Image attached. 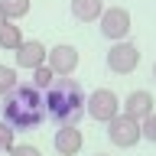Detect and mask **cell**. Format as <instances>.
Returning a JSON list of instances; mask_svg holds the SVG:
<instances>
[{
    "label": "cell",
    "instance_id": "20",
    "mask_svg": "<svg viewBox=\"0 0 156 156\" xmlns=\"http://www.w3.org/2000/svg\"><path fill=\"white\" fill-rule=\"evenodd\" d=\"M153 78H156V65H153Z\"/></svg>",
    "mask_w": 156,
    "mask_h": 156
},
{
    "label": "cell",
    "instance_id": "2",
    "mask_svg": "<svg viewBox=\"0 0 156 156\" xmlns=\"http://www.w3.org/2000/svg\"><path fill=\"white\" fill-rule=\"evenodd\" d=\"M3 124H10L13 130H36L42 120H46V111L42 107H33V104H23L13 91L3 94Z\"/></svg>",
    "mask_w": 156,
    "mask_h": 156
},
{
    "label": "cell",
    "instance_id": "3",
    "mask_svg": "<svg viewBox=\"0 0 156 156\" xmlns=\"http://www.w3.org/2000/svg\"><path fill=\"white\" fill-rule=\"evenodd\" d=\"M85 114L94 124H107L114 114H120V98L111 88H94L91 94H85Z\"/></svg>",
    "mask_w": 156,
    "mask_h": 156
},
{
    "label": "cell",
    "instance_id": "1",
    "mask_svg": "<svg viewBox=\"0 0 156 156\" xmlns=\"http://www.w3.org/2000/svg\"><path fill=\"white\" fill-rule=\"evenodd\" d=\"M42 111L58 127H78V117L85 114V91L75 78H55L42 91Z\"/></svg>",
    "mask_w": 156,
    "mask_h": 156
},
{
    "label": "cell",
    "instance_id": "9",
    "mask_svg": "<svg viewBox=\"0 0 156 156\" xmlns=\"http://www.w3.org/2000/svg\"><path fill=\"white\" fill-rule=\"evenodd\" d=\"M52 146H55L58 156H78L85 146V133L78 127H58L55 136H52Z\"/></svg>",
    "mask_w": 156,
    "mask_h": 156
},
{
    "label": "cell",
    "instance_id": "19",
    "mask_svg": "<svg viewBox=\"0 0 156 156\" xmlns=\"http://www.w3.org/2000/svg\"><path fill=\"white\" fill-rule=\"evenodd\" d=\"M3 23H7V16H3V13H0V26H3Z\"/></svg>",
    "mask_w": 156,
    "mask_h": 156
},
{
    "label": "cell",
    "instance_id": "21",
    "mask_svg": "<svg viewBox=\"0 0 156 156\" xmlns=\"http://www.w3.org/2000/svg\"><path fill=\"white\" fill-rule=\"evenodd\" d=\"M94 156H107V153H94Z\"/></svg>",
    "mask_w": 156,
    "mask_h": 156
},
{
    "label": "cell",
    "instance_id": "6",
    "mask_svg": "<svg viewBox=\"0 0 156 156\" xmlns=\"http://www.w3.org/2000/svg\"><path fill=\"white\" fill-rule=\"evenodd\" d=\"M136 65H140V49H136L130 39L111 42V49H107V68H111L114 75H130Z\"/></svg>",
    "mask_w": 156,
    "mask_h": 156
},
{
    "label": "cell",
    "instance_id": "8",
    "mask_svg": "<svg viewBox=\"0 0 156 156\" xmlns=\"http://www.w3.org/2000/svg\"><path fill=\"white\" fill-rule=\"evenodd\" d=\"M13 55H16V68L33 72L36 65H42V62H46V46H42L39 39H23V42L13 49Z\"/></svg>",
    "mask_w": 156,
    "mask_h": 156
},
{
    "label": "cell",
    "instance_id": "10",
    "mask_svg": "<svg viewBox=\"0 0 156 156\" xmlns=\"http://www.w3.org/2000/svg\"><path fill=\"white\" fill-rule=\"evenodd\" d=\"M153 104H156L153 94L140 88V91H130V94H127V101H124V114L133 117V120H143V117L153 114Z\"/></svg>",
    "mask_w": 156,
    "mask_h": 156
},
{
    "label": "cell",
    "instance_id": "18",
    "mask_svg": "<svg viewBox=\"0 0 156 156\" xmlns=\"http://www.w3.org/2000/svg\"><path fill=\"white\" fill-rule=\"evenodd\" d=\"M7 153H10V156H42V150L33 146V143H13Z\"/></svg>",
    "mask_w": 156,
    "mask_h": 156
},
{
    "label": "cell",
    "instance_id": "5",
    "mask_svg": "<svg viewBox=\"0 0 156 156\" xmlns=\"http://www.w3.org/2000/svg\"><path fill=\"white\" fill-rule=\"evenodd\" d=\"M107 140L114 146H120V150H130V146H136L143 136H140V120H133V117H127L124 111L120 114H114L111 120H107Z\"/></svg>",
    "mask_w": 156,
    "mask_h": 156
},
{
    "label": "cell",
    "instance_id": "11",
    "mask_svg": "<svg viewBox=\"0 0 156 156\" xmlns=\"http://www.w3.org/2000/svg\"><path fill=\"white\" fill-rule=\"evenodd\" d=\"M104 10V0H72V16L78 23H98Z\"/></svg>",
    "mask_w": 156,
    "mask_h": 156
},
{
    "label": "cell",
    "instance_id": "16",
    "mask_svg": "<svg viewBox=\"0 0 156 156\" xmlns=\"http://www.w3.org/2000/svg\"><path fill=\"white\" fill-rule=\"evenodd\" d=\"M13 143H16V130H13L10 124H3V120H0V153H7Z\"/></svg>",
    "mask_w": 156,
    "mask_h": 156
},
{
    "label": "cell",
    "instance_id": "7",
    "mask_svg": "<svg viewBox=\"0 0 156 156\" xmlns=\"http://www.w3.org/2000/svg\"><path fill=\"white\" fill-rule=\"evenodd\" d=\"M78 62H81V55H78V49L68 46V42H62V46H55V49H46V65L55 72V78H72Z\"/></svg>",
    "mask_w": 156,
    "mask_h": 156
},
{
    "label": "cell",
    "instance_id": "15",
    "mask_svg": "<svg viewBox=\"0 0 156 156\" xmlns=\"http://www.w3.org/2000/svg\"><path fill=\"white\" fill-rule=\"evenodd\" d=\"M16 88V68H10V65H0V98L10 94Z\"/></svg>",
    "mask_w": 156,
    "mask_h": 156
},
{
    "label": "cell",
    "instance_id": "13",
    "mask_svg": "<svg viewBox=\"0 0 156 156\" xmlns=\"http://www.w3.org/2000/svg\"><path fill=\"white\" fill-rule=\"evenodd\" d=\"M0 13L10 20V23H16L29 13V0H0Z\"/></svg>",
    "mask_w": 156,
    "mask_h": 156
},
{
    "label": "cell",
    "instance_id": "17",
    "mask_svg": "<svg viewBox=\"0 0 156 156\" xmlns=\"http://www.w3.org/2000/svg\"><path fill=\"white\" fill-rule=\"evenodd\" d=\"M140 136H146L150 143H156V111H153L150 117H143V120H140Z\"/></svg>",
    "mask_w": 156,
    "mask_h": 156
},
{
    "label": "cell",
    "instance_id": "14",
    "mask_svg": "<svg viewBox=\"0 0 156 156\" xmlns=\"http://www.w3.org/2000/svg\"><path fill=\"white\" fill-rule=\"evenodd\" d=\"M52 81H55V72H52V68H49L46 62L33 68V78H29V85L36 88V91H46V88L52 85Z\"/></svg>",
    "mask_w": 156,
    "mask_h": 156
},
{
    "label": "cell",
    "instance_id": "4",
    "mask_svg": "<svg viewBox=\"0 0 156 156\" xmlns=\"http://www.w3.org/2000/svg\"><path fill=\"white\" fill-rule=\"evenodd\" d=\"M98 26H101V36H104V39L120 42V39L130 36L133 20H130V10H127V7H104L101 16H98Z\"/></svg>",
    "mask_w": 156,
    "mask_h": 156
},
{
    "label": "cell",
    "instance_id": "12",
    "mask_svg": "<svg viewBox=\"0 0 156 156\" xmlns=\"http://www.w3.org/2000/svg\"><path fill=\"white\" fill-rule=\"evenodd\" d=\"M23 42V26H16V23H3L0 26V49H7V52H13V49Z\"/></svg>",
    "mask_w": 156,
    "mask_h": 156
}]
</instances>
